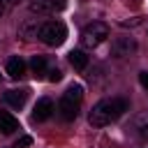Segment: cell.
Listing matches in <instances>:
<instances>
[{"label": "cell", "mask_w": 148, "mask_h": 148, "mask_svg": "<svg viewBox=\"0 0 148 148\" xmlns=\"http://www.w3.org/2000/svg\"><path fill=\"white\" fill-rule=\"evenodd\" d=\"M127 106H130V104H127V99H123V97L99 99V102L92 106L88 120H90V125H95V127H104V125L118 120V118L127 111Z\"/></svg>", "instance_id": "cell-1"}, {"label": "cell", "mask_w": 148, "mask_h": 148, "mask_svg": "<svg viewBox=\"0 0 148 148\" xmlns=\"http://www.w3.org/2000/svg\"><path fill=\"white\" fill-rule=\"evenodd\" d=\"M0 130H2V134H14L18 130V120L9 111H0Z\"/></svg>", "instance_id": "cell-8"}, {"label": "cell", "mask_w": 148, "mask_h": 148, "mask_svg": "<svg viewBox=\"0 0 148 148\" xmlns=\"http://www.w3.org/2000/svg\"><path fill=\"white\" fill-rule=\"evenodd\" d=\"M65 37H67V28L60 21H46L39 28V39L49 46H60L65 42Z\"/></svg>", "instance_id": "cell-3"}, {"label": "cell", "mask_w": 148, "mask_h": 148, "mask_svg": "<svg viewBox=\"0 0 148 148\" xmlns=\"http://www.w3.org/2000/svg\"><path fill=\"white\" fill-rule=\"evenodd\" d=\"M39 28H42V23H37L35 18H30V21H25V23L18 28V37H23L25 42L39 39Z\"/></svg>", "instance_id": "cell-7"}, {"label": "cell", "mask_w": 148, "mask_h": 148, "mask_svg": "<svg viewBox=\"0 0 148 148\" xmlns=\"http://www.w3.org/2000/svg\"><path fill=\"white\" fill-rule=\"evenodd\" d=\"M7 74L12 76V79H21L23 74H25V62L16 56V58H9L7 60Z\"/></svg>", "instance_id": "cell-10"}, {"label": "cell", "mask_w": 148, "mask_h": 148, "mask_svg": "<svg viewBox=\"0 0 148 148\" xmlns=\"http://www.w3.org/2000/svg\"><path fill=\"white\" fill-rule=\"evenodd\" d=\"M136 53V42L134 37H118L111 42V56L113 58H130Z\"/></svg>", "instance_id": "cell-4"}, {"label": "cell", "mask_w": 148, "mask_h": 148, "mask_svg": "<svg viewBox=\"0 0 148 148\" xmlns=\"http://www.w3.org/2000/svg\"><path fill=\"white\" fill-rule=\"evenodd\" d=\"M25 99H28V92L25 90H7L5 92V102L9 106H14V109H21L25 104Z\"/></svg>", "instance_id": "cell-9"}, {"label": "cell", "mask_w": 148, "mask_h": 148, "mask_svg": "<svg viewBox=\"0 0 148 148\" xmlns=\"http://www.w3.org/2000/svg\"><path fill=\"white\" fill-rule=\"evenodd\" d=\"M58 113H60L62 120H74V118L79 116V102H72V99L62 97V99L58 102Z\"/></svg>", "instance_id": "cell-6"}, {"label": "cell", "mask_w": 148, "mask_h": 148, "mask_svg": "<svg viewBox=\"0 0 148 148\" xmlns=\"http://www.w3.org/2000/svg\"><path fill=\"white\" fill-rule=\"evenodd\" d=\"M51 9H53L51 0H30V12L35 14H49Z\"/></svg>", "instance_id": "cell-14"}, {"label": "cell", "mask_w": 148, "mask_h": 148, "mask_svg": "<svg viewBox=\"0 0 148 148\" xmlns=\"http://www.w3.org/2000/svg\"><path fill=\"white\" fill-rule=\"evenodd\" d=\"M21 0H5V5H18Z\"/></svg>", "instance_id": "cell-19"}, {"label": "cell", "mask_w": 148, "mask_h": 148, "mask_svg": "<svg viewBox=\"0 0 148 148\" xmlns=\"http://www.w3.org/2000/svg\"><path fill=\"white\" fill-rule=\"evenodd\" d=\"M69 65H72L74 69H86V67H88V56H86L83 51L74 49V51H69Z\"/></svg>", "instance_id": "cell-12"}, {"label": "cell", "mask_w": 148, "mask_h": 148, "mask_svg": "<svg viewBox=\"0 0 148 148\" xmlns=\"http://www.w3.org/2000/svg\"><path fill=\"white\" fill-rule=\"evenodd\" d=\"M106 37H109V25L102 21H92L81 30V44L86 49H97Z\"/></svg>", "instance_id": "cell-2"}, {"label": "cell", "mask_w": 148, "mask_h": 148, "mask_svg": "<svg viewBox=\"0 0 148 148\" xmlns=\"http://www.w3.org/2000/svg\"><path fill=\"white\" fill-rule=\"evenodd\" d=\"M30 143H32V136H21L18 143H16V148H28Z\"/></svg>", "instance_id": "cell-17"}, {"label": "cell", "mask_w": 148, "mask_h": 148, "mask_svg": "<svg viewBox=\"0 0 148 148\" xmlns=\"http://www.w3.org/2000/svg\"><path fill=\"white\" fill-rule=\"evenodd\" d=\"M62 97H67V99L79 102V104H81V99H83V88H81L79 83H72V86L65 90V95H62Z\"/></svg>", "instance_id": "cell-15"}, {"label": "cell", "mask_w": 148, "mask_h": 148, "mask_svg": "<svg viewBox=\"0 0 148 148\" xmlns=\"http://www.w3.org/2000/svg\"><path fill=\"white\" fill-rule=\"evenodd\" d=\"M30 72H32L35 79H42V76L46 74V58H44V56H32V60H30Z\"/></svg>", "instance_id": "cell-11"}, {"label": "cell", "mask_w": 148, "mask_h": 148, "mask_svg": "<svg viewBox=\"0 0 148 148\" xmlns=\"http://www.w3.org/2000/svg\"><path fill=\"white\" fill-rule=\"evenodd\" d=\"M134 130L141 139H148V113H139L134 118Z\"/></svg>", "instance_id": "cell-13"}, {"label": "cell", "mask_w": 148, "mask_h": 148, "mask_svg": "<svg viewBox=\"0 0 148 148\" xmlns=\"http://www.w3.org/2000/svg\"><path fill=\"white\" fill-rule=\"evenodd\" d=\"M60 79H62V72H60L58 67H53V69L49 72V81H53V83H56V81H60Z\"/></svg>", "instance_id": "cell-16"}, {"label": "cell", "mask_w": 148, "mask_h": 148, "mask_svg": "<svg viewBox=\"0 0 148 148\" xmlns=\"http://www.w3.org/2000/svg\"><path fill=\"white\" fill-rule=\"evenodd\" d=\"M5 14V0H0V16Z\"/></svg>", "instance_id": "cell-20"}, {"label": "cell", "mask_w": 148, "mask_h": 148, "mask_svg": "<svg viewBox=\"0 0 148 148\" xmlns=\"http://www.w3.org/2000/svg\"><path fill=\"white\" fill-rule=\"evenodd\" d=\"M56 111V106H53V99H49V97H42L37 104H35V111H32V118L35 120H46V118H51V113Z\"/></svg>", "instance_id": "cell-5"}, {"label": "cell", "mask_w": 148, "mask_h": 148, "mask_svg": "<svg viewBox=\"0 0 148 148\" xmlns=\"http://www.w3.org/2000/svg\"><path fill=\"white\" fill-rule=\"evenodd\" d=\"M139 81H141V86L148 90V72H141V74H139Z\"/></svg>", "instance_id": "cell-18"}]
</instances>
